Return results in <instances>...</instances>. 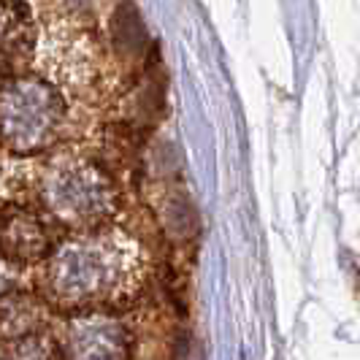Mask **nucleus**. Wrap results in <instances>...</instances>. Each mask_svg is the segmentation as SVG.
Wrapping results in <instances>:
<instances>
[{
	"instance_id": "20e7f679",
	"label": "nucleus",
	"mask_w": 360,
	"mask_h": 360,
	"mask_svg": "<svg viewBox=\"0 0 360 360\" xmlns=\"http://www.w3.org/2000/svg\"><path fill=\"white\" fill-rule=\"evenodd\" d=\"M6 90L11 92H3V98L17 103V117L3 114L8 149L19 152L38 149L63 136L68 125V101L63 87L41 76V79H19L17 87L8 82Z\"/></svg>"
},
{
	"instance_id": "423d86ee",
	"label": "nucleus",
	"mask_w": 360,
	"mask_h": 360,
	"mask_svg": "<svg viewBox=\"0 0 360 360\" xmlns=\"http://www.w3.org/2000/svg\"><path fill=\"white\" fill-rule=\"evenodd\" d=\"M38 33L33 11L25 0H3V60L6 71L11 65H27L36 60Z\"/></svg>"
},
{
	"instance_id": "f03ea898",
	"label": "nucleus",
	"mask_w": 360,
	"mask_h": 360,
	"mask_svg": "<svg viewBox=\"0 0 360 360\" xmlns=\"http://www.w3.org/2000/svg\"><path fill=\"white\" fill-rule=\"evenodd\" d=\"M33 195L44 212L71 228L106 225L117 214L120 195L108 174L87 158L65 152L63 158L46 162L33 176Z\"/></svg>"
},
{
	"instance_id": "39448f33",
	"label": "nucleus",
	"mask_w": 360,
	"mask_h": 360,
	"mask_svg": "<svg viewBox=\"0 0 360 360\" xmlns=\"http://www.w3.org/2000/svg\"><path fill=\"white\" fill-rule=\"evenodd\" d=\"M46 212H30L25 206L11 209L6 206V217H3V247H6V257H17L19 263L25 260H44L49 257L54 250L49 228L44 222Z\"/></svg>"
},
{
	"instance_id": "f257e3e1",
	"label": "nucleus",
	"mask_w": 360,
	"mask_h": 360,
	"mask_svg": "<svg viewBox=\"0 0 360 360\" xmlns=\"http://www.w3.org/2000/svg\"><path fill=\"white\" fill-rule=\"evenodd\" d=\"M149 257L144 244L111 225L82 228L41 260V295L68 311L122 307L144 290Z\"/></svg>"
},
{
	"instance_id": "7ed1b4c3",
	"label": "nucleus",
	"mask_w": 360,
	"mask_h": 360,
	"mask_svg": "<svg viewBox=\"0 0 360 360\" xmlns=\"http://www.w3.org/2000/svg\"><path fill=\"white\" fill-rule=\"evenodd\" d=\"M36 68L68 95H101L108 82V57L103 46L76 22L57 19L41 36Z\"/></svg>"
}]
</instances>
